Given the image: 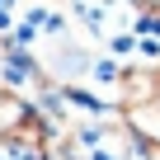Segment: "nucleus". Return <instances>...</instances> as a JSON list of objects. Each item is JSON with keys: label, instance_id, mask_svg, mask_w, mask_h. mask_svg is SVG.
I'll return each mask as SVG.
<instances>
[{"label": "nucleus", "instance_id": "obj_1", "mask_svg": "<svg viewBox=\"0 0 160 160\" xmlns=\"http://www.w3.org/2000/svg\"><path fill=\"white\" fill-rule=\"evenodd\" d=\"M38 118V104H28L14 85H0V132H24Z\"/></svg>", "mask_w": 160, "mask_h": 160}, {"label": "nucleus", "instance_id": "obj_2", "mask_svg": "<svg viewBox=\"0 0 160 160\" xmlns=\"http://www.w3.org/2000/svg\"><path fill=\"white\" fill-rule=\"evenodd\" d=\"M0 160H42V141L28 132H0Z\"/></svg>", "mask_w": 160, "mask_h": 160}, {"label": "nucleus", "instance_id": "obj_3", "mask_svg": "<svg viewBox=\"0 0 160 160\" xmlns=\"http://www.w3.org/2000/svg\"><path fill=\"white\" fill-rule=\"evenodd\" d=\"M146 10H160V0H146Z\"/></svg>", "mask_w": 160, "mask_h": 160}]
</instances>
